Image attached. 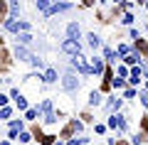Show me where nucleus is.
<instances>
[{"instance_id":"1","label":"nucleus","mask_w":148,"mask_h":145,"mask_svg":"<svg viewBox=\"0 0 148 145\" xmlns=\"http://www.w3.org/2000/svg\"><path fill=\"white\" fill-rule=\"evenodd\" d=\"M59 49H62L64 54H69V57H79V54H82V44H79V42H72V39H62Z\"/></svg>"},{"instance_id":"2","label":"nucleus","mask_w":148,"mask_h":145,"mask_svg":"<svg viewBox=\"0 0 148 145\" xmlns=\"http://www.w3.org/2000/svg\"><path fill=\"white\" fill-rule=\"evenodd\" d=\"M62 88L64 91H77L79 88V79L74 76V74H64L62 76Z\"/></svg>"},{"instance_id":"3","label":"nucleus","mask_w":148,"mask_h":145,"mask_svg":"<svg viewBox=\"0 0 148 145\" xmlns=\"http://www.w3.org/2000/svg\"><path fill=\"white\" fill-rule=\"evenodd\" d=\"M72 67L77 69V71H82V74H91V69H89V64H86V59L82 57H72Z\"/></svg>"},{"instance_id":"4","label":"nucleus","mask_w":148,"mask_h":145,"mask_svg":"<svg viewBox=\"0 0 148 145\" xmlns=\"http://www.w3.org/2000/svg\"><path fill=\"white\" fill-rule=\"evenodd\" d=\"M79 35H82L79 25H77V22H69V25H67V39H72V42H79Z\"/></svg>"},{"instance_id":"5","label":"nucleus","mask_w":148,"mask_h":145,"mask_svg":"<svg viewBox=\"0 0 148 145\" xmlns=\"http://www.w3.org/2000/svg\"><path fill=\"white\" fill-rule=\"evenodd\" d=\"M69 3H54V5H49V10H47V15H57V12H64V10H69Z\"/></svg>"},{"instance_id":"6","label":"nucleus","mask_w":148,"mask_h":145,"mask_svg":"<svg viewBox=\"0 0 148 145\" xmlns=\"http://www.w3.org/2000/svg\"><path fill=\"white\" fill-rule=\"evenodd\" d=\"M89 69H91V71H96V74H101V71H104V59L91 57L89 59Z\"/></svg>"},{"instance_id":"7","label":"nucleus","mask_w":148,"mask_h":145,"mask_svg":"<svg viewBox=\"0 0 148 145\" xmlns=\"http://www.w3.org/2000/svg\"><path fill=\"white\" fill-rule=\"evenodd\" d=\"M109 125H111V128H119V130H123V128H126V123H123V118H121L119 113L109 118Z\"/></svg>"},{"instance_id":"8","label":"nucleus","mask_w":148,"mask_h":145,"mask_svg":"<svg viewBox=\"0 0 148 145\" xmlns=\"http://www.w3.org/2000/svg\"><path fill=\"white\" fill-rule=\"evenodd\" d=\"M15 57H17V59H22V62H27V59H30L27 47H15Z\"/></svg>"},{"instance_id":"9","label":"nucleus","mask_w":148,"mask_h":145,"mask_svg":"<svg viewBox=\"0 0 148 145\" xmlns=\"http://www.w3.org/2000/svg\"><path fill=\"white\" fill-rule=\"evenodd\" d=\"M17 39H20V47L32 44V35H30V32H20V35H17Z\"/></svg>"},{"instance_id":"10","label":"nucleus","mask_w":148,"mask_h":145,"mask_svg":"<svg viewBox=\"0 0 148 145\" xmlns=\"http://www.w3.org/2000/svg\"><path fill=\"white\" fill-rule=\"evenodd\" d=\"M27 62H30L35 69H42V67H45V62H42L40 57H37V54H30V59H27Z\"/></svg>"},{"instance_id":"11","label":"nucleus","mask_w":148,"mask_h":145,"mask_svg":"<svg viewBox=\"0 0 148 145\" xmlns=\"http://www.w3.org/2000/svg\"><path fill=\"white\" fill-rule=\"evenodd\" d=\"M45 81L54 84V81H57V71H54V69H47V71H45Z\"/></svg>"},{"instance_id":"12","label":"nucleus","mask_w":148,"mask_h":145,"mask_svg":"<svg viewBox=\"0 0 148 145\" xmlns=\"http://www.w3.org/2000/svg\"><path fill=\"white\" fill-rule=\"evenodd\" d=\"M86 39H89V47H91V49H96V47H101V39H99V37L94 35V32H91V35L86 37Z\"/></svg>"},{"instance_id":"13","label":"nucleus","mask_w":148,"mask_h":145,"mask_svg":"<svg viewBox=\"0 0 148 145\" xmlns=\"http://www.w3.org/2000/svg\"><path fill=\"white\" fill-rule=\"evenodd\" d=\"M106 108H109V111H119V108H121V99H111L109 103H106Z\"/></svg>"},{"instance_id":"14","label":"nucleus","mask_w":148,"mask_h":145,"mask_svg":"<svg viewBox=\"0 0 148 145\" xmlns=\"http://www.w3.org/2000/svg\"><path fill=\"white\" fill-rule=\"evenodd\" d=\"M128 81H131V84H138V81H141V69H131V79H128Z\"/></svg>"},{"instance_id":"15","label":"nucleus","mask_w":148,"mask_h":145,"mask_svg":"<svg viewBox=\"0 0 148 145\" xmlns=\"http://www.w3.org/2000/svg\"><path fill=\"white\" fill-rule=\"evenodd\" d=\"M89 103H91V106H99V103H101V93H96V91H94V93L89 96Z\"/></svg>"},{"instance_id":"16","label":"nucleus","mask_w":148,"mask_h":145,"mask_svg":"<svg viewBox=\"0 0 148 145\" xmlns=\"http://www.w3.org/2000/svg\"><path fill=\"white\" fill-rule=\"evenodd\" d=\"M17 130H22V120H12L10 123V133H17Z\"/></svg>"},{"instance_id":"17","label":"nucleus","mask_w":148,"mask_h":145,"mask_svg":"<svg viewBox=\"0 0 148 145\" xmlns=\"http://www.w3.org/2000/svg\"><path fill=\"white\" fill-rule=\"evenodd\" d=\"M17 12H20V5H17V3H10V17H12V20H15Z\"/></svg>"},{"instance_id":"18","label":"nucleus","mask_w":148,"mask_h":145,"mask_svg":"<svg viewBox=\"0 0 148 145\" xmlns=\"http://www.w3.org/2000/svg\"><path fill=\"white\" fill-rule=\"evenodd\" d=\"M37 116H40V111H37V108H27V118H30V120H35Z\"/></svg>"},{"instance_id":"19","label":"nucleus","mask_w":148,"mask_h":145,"mask_svg":"<svg viewBox=\"0 0 148 145\" xmlns=\"http://www.w3.org/2000/svg\"><path fill=\"white\" fill-rule=\"evenodd\" d=\"M37 7L47 12V10H49V3H47V0H37Z\"/></svg>"},{"instance_id":"20","label":"nucleus","mask_w":148,"mask_h":145,"mask_svg":"<svg viewBox=\"0 0 148 145\" xmlns=\"http://www.w3.org/2000/svg\"><path fill=\"white\" fill-rule=\"evenodd\" d=\"M123 62H126V64H133V62H138V57H136V54H126Z\"/></svg>"},{"instance_id":"21","label":"nucleus","mask_w":148,"mask_h":145,"mask_svg":"<svg viewBox=\"0 0 148 145\" xmlns=\"http://www.w3.org/2000/svg\"><path fill=\"white\" fill-rule=\"evenodd\" d=\"M15 101H17V108H27V103H25V99H22V96H17Z\"/></svg>"},{"instance_id":"22","label":"nucleus","mask_w":148,"mask_h":145,"mask_svg":"<svg viewBox=\"0 0 148 145\" xmlns=\"http://www.w3.org/2000/svg\"><path fill=\"white\" fill-rule=\"evenodd\" d=\"M8 116H10V108H8V106H5V108L0 111V118H8Z\"/></svg>"},{"instance_id":"23","label":"nucleus","mask_w":148,"mask_h":145,"mask_svg":"<svg viewBox=\"0 0 148 145\" xmlns=\"http://www.w3.org/2000/svg\"><path fill=\"white\" fill-rule=\"evenodd\" d=\"M119 76H128V69L126 67H119Z\"/></svg>"},{"instance_id":"24","label":"nucleus","mask_w":148,"mask_h":145,"mask_svg":"<svg viewBox=\"0 0 148 145\" xmlns=\"http://www.w3.org/2000/svg\"><path fill=\"white\" fill-rule=\"evenodd\" d=\"M5 103H8V96H3V93H0V106L5 108Z\"/></svg>"},{"instance_id":"25","label":"nucleus","mask_w":148,"mask_h":145,"mask_svg":"<svg viewBox=\"0 0 148 145\" xmlns=\"http://www.w3.org/2000/svg\"><path fill=\"white\" fill-rule=\"evenodd\" d=\"M86 140H72V145H84Z\"/></svg>"}]
</instances>
